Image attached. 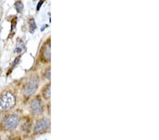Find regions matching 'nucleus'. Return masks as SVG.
Masks as SVG:
<instances>
[{"instance_id":"0eeeda50","label":"nucleus","mask_w":159,"mask_h":140,"mask_svg":"<svg viewBox=\"0 0 159 140\" xmlns=\"http://www.w3.org/2000/svg\"><path fill=\"white\" fill-rule=\"evenodd\" d=\"M29 23V29H30V32L31 33L34 32V30H35V29H36V24H35V20L33 19H30Z\"/></svg>"},{"instance_id":"423d86ee","label":"nucleus","mask_w":159,"mask_h":140,"mask_svg":"<svg viewBox=\"0 0 159 140\" xmlns=\"http://www.w3.org/2000/svg\"><path fill=\"white\" fill-rule=\"evenodd\" d=\"M43 57L45 61H49L50 60V43L49 42L46 43L43 47Z\"/></svg>"},{"instance_id":"20e7f679","label":"nucleus","mask_w":159,"mask_h":140,"mask_svg":"<svg viewBox=\"0 0 159 140\" xmlns=\"http://www.w3.org/2000/svg\"><path fill=\"white\" fill-rule=\"evenodd\" d=\"M50 125V120L47 118H43L38 120L35 124L34 131L35 133H41L46 130Z\"/></svg>"},{"instance_id":"f03ea898","label":"nucleus","mask_w":159,"mask_h":140,"mask_svg":"<svg viewBox=\"0 0 159 140\" xmlns=\"http://www.w3.org/2000/svg\"><path fill=\"white\" fill-rule=\"evenodd\" d=\"M38 84H39V80L37 76H33L30 79L29 83L25 86L24 88V94L25 96H30L35 92L38 88Z\"/></svg>"},{"instance_id":"9b49d317","label":"nucleus","mask_w":159,"mask_h":140,"mask_svg":"<svg viewBox=\"0 0 159 140\" xmlns=\"http://www.w3.org/2000/svg\"><path fill=\"white\" fill-rule=\"evenodd\" d=\"M43 1H40V3L38 4L37 10H39V9H40V6H41V5H42V4H43Z\"/></svg>"},{"instance_id":"9d476101","label":"nucleus","mask_w":159,"mask_h":140,"mask_svg":"<svg viewBox=\"0 0 159 140\" xmlns=\"http://www.w3.org/2000/svg\"><path fill=\"white\" fill-rule=\"evenodd\" d=\"M45 75L46 78L50 79V69H48V70L46 71Z\"/></svg>"},{"instance_id":"f8f14e48","label":"nucleus","mask_w":159,"mask_h":140,"mask_svg":"<svg viewBox=\"0 0 159 140\" xmlns=\"http://www.w3.org/2000/svg\"><path fill=\"white\" fill-rule=\"evenodd\" d=\"M0 140H2V138H1V137H0Z\"/></svg>"},{"instance_id":"7ed1b4c3","label":"nucleus","mask_w":159,"mask_h":140,"mask_svg":"<svg viewBox=\"0 0 159 140\" xmlns=\"http://www.w3.org/2000/svg\"><path fill=\"white\" fill-rule=\"evenodd\" d=\"M20 122V117L17 114H12L6 119L4 127L7 130H12L16 128Z\"/></svg>"},{"instance_id":"6e6552de","label":"nucleus","mask_w":159,"mask_h":140,"mask_svg":"<svg viewBox=\"0 0 159 140\" xmlns=\"http://www.w3.org/2000/svg\"><path fill=\"white\" fill-rule=\"evenodd\" d=\"M43 96L45 99H49L50 98V85H48L43 91Z\"/></svg>"},{"instance_id":"39448f33","label":"nucleus","mask_w":159,"mask_h":140,"mask_svg":"<svg viewBox=\"0 0 159 140\" xmlns=\"http://www.w3.org/2000/svg\"><path fill=\"white\" fill-rule=\"evenodd\" d=\"M32 112L35 115H39L42 113V104L40 99L35 98L32 101L30 105Z\"/></svg>"},{"instance_id":"f257e3e1","label":"nucleus","mask_w":159,"mask_h":140,"mask_svg":"<svg viewBox=\"0 0 159 140\" xmlns=\"http://www.w3.org/2000/svg\"><path fill=\"white\" fill-rule=\"evenodd\" d=\"M16 103V98L10 91H5L0 95V112L11 109Z\"/></svg>"},{"instance_id":"1a4fd4ad","label":"nucleus","mask_w":159,"mask_h":140,"mask_svg":"<svg viewBox=\"0 0 159 140\" xmlns=\"http://www.w3.org/2000/svg\"><path fill=\"white\" fill-rule=\"evenodd\" d=\"M15 6H16V11L19 13L21 12L23 9H24V4H23L21 2H16L15 3Z\"/></svg>"}]
</instances>
